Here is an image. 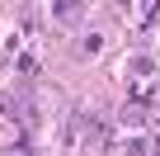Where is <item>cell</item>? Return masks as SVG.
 Segmentation results:
<instances>
[{
  "instance_id": "6da1fadb",
  "label": "cell",
  "mask_w": 160,
  "mask_h": 156,
  "mask_svg": "<svg viewBox=\"0 0 160 156\" xmlns=\"http://www.w3.org/2000/svg\"><path fill=\"white\" fill-rule=\"evenodd\" d=\"M99 43H104V38H99V33H90V38H85V47H80V52H85V57H94V52H99Z\"/></svg>"
}]
</instances>
